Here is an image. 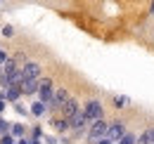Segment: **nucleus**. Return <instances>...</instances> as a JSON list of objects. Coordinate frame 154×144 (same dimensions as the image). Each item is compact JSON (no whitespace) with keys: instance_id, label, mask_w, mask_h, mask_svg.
<instances>
[{"instance_id":"f257e3e1","label":"nucleus","mask_w":154,"mask_h":144,"mask_svg":"<svg viewBox=\"0 0 154 144\" xmlns=\"http://www.w3.org/2000/svg\"><path fill=\"white\" fill-rule=\"evenodd\" d=\"M107 130H109V123H107V121H97V123L90 125L88 140H90V142H100V140H104V137H107Z\"/></svg>"},{"instance_id":"f03ea898","label":"nucleus","mask_w":154,"mask_h":144,"mask_svg":"<svg viewBox=\"0 0 154 144\" xmlns=\"http://www.w3.org/2000/svg\"><path fill=\"white\" fill-rule=\"evenodd\" d=\"M40 73H43V69H40L38 62H26V64L21 66L24 80H40Z\"/></svg>"},{"instance_id":"7ed1b4c3","label":"nucleus","mask_w":154,"mask_h":144,"mask_svg":"<svg viewBox=\"0 0 154 144\" xmlns=\"http://www.w3.org/2000/svg\"><path fill=\"white\" fill-rule=\"evenodd\" d=\"M52 94H55V90H52V80H50V78H40L38 102H43V104H50V102H52Z\"/></svg>"},{"instance_id":"20e7f679","label":"nucleus","mask_w":154,"mask_h":144,"mask_svg":"<svg viewBox=\"0 0 154 144\" xmlns=\"http://www.w3.org/2000/svg\"><path fill=\"white\" fill-rule=\"evenodd\" d=\"M83 111H85V116H88V121H93V123H97V121H102V111H104V109H102V104H100L97 99H90V102L85 104V109H83Z\"/></svg>"},{"instance_id":"39448f33","label":"nucleus","mask_w":154,"mask_h":144,"mask_svg":"<svg viewBox=\"0 0 154 144\" xmlns=\"http://www.w3.org/2000/svg\"><path fill=\"white\" fill-rule=\"evenodd\" d=\"M123 135H126V125H123L121 121L109 123V130H107V140H109V142H119V140H123Z\"/></svg>"},{"instance_id":"423d86ee","label":"nucleus","mask_w":154,"mask_h":144,"mask_svg":"<svg viewBox=\"0 0 154 144\" xmlns=\"http://www.w3.org/2000/svg\"><path fill=\"white\" fill-rule=\"evenodd\" d=\"M69 102V92L64 90V88H59V90H55V94H52V102L48 104V109H59L62 111V106Z\"/></svg>"},{"instance_id":"0eeeda50","label":"nucleus","mask_w":154,"mask_h":144,"mask_svg":"<svg viewBox=\"0 0 154 144\" xmlns=\"http://www.w3.org/2000/svg\"><path fill=\"white\" fill-rule=\"evenodd\" d=\"M78 111H81V106H78V102L74 99V97H69V102H66V104L62 106V118H64V121H71V118L76 116Z\"/></svg>"},{"instance_id":"6e6552de","label":"nucleus","mask_w":154,"mask_h":144,"mask_svg":"<svg viewBox=\"0 0 154 144\" xmlns=\"http://www.w3.org/2000/svg\"><path fill=\"white\" fill-rule=\"evenodd\" d=\"M88 123H90V121H88V116H85V111H78L76 116H74V118L69 121V125H71V130H74V132H83Z\"/></svg>"},{"instance_id":"1a4fd4ad","label":"nucleus","mask_w":154,"mask_h":144,"mask_svg":"<svg viewBox=\"0 0 154 144\" xmlns=\"http://www.w3.org/2000/svg\"><path fill=\"white\" fill-rule=\"evenodd\" d=\"M40 90V80H24L21 83V92L24 94H33V92Z\"/></svg>"},{"instance_id":"9d476101","label":"nucleus","mask_w":154,"mask_h":144,"mask_svg":"<svg viewBox=\"0 0 154 144\" xmlns=\"http://www.w3.org/2000/svg\"><path fill=\"white\" fill-rule=\"evenodd\" d=\"M45 111H48V104H43V102H33V104H31V109H29V113H33L36 118H40Z\"/></svg>"},{"instance_id":"9b49d317","label":"nucleus","mask_w":154,"mask_h":144,"mask_svg":"<svg viewBox=\"0 0 154 144\" xmlns=\"http://www.w3.org/2000/svg\"><path fill=\"white\" fill-rule=\"evenodd\" d=\"M52 125H55L57 132H66V130H71L69 121H64V118H55V121H52Z\"/></svg>"},{"instance_id":"f8f14e48","label":"nucleus","mask_w":154,"mask_h":144,"mask_svg":"<svg viewBox=\"0 0 154 144\" xmlns=\"http://www.w3.org/2000/svg\"><path fill=\"white\" fill-rule=\"evenodd\" d=\"M137 144H154V128L147 130V132H142L140 140H137Z\"/></svg>"},{"instance_id":"ddd939ff","label":"nucleus","mask_w":154,"mask_h":144,"mask_svg":"<svg viewBox=\"0 0 154 144\" xmlns=\"http://www.w3.org/2000/svg\"><path fill=\"white\" fill-rule=\"evenodd\" d=\"M10 132H12L14 137H21V140H24V132H26V128L21 125V123H14V125H12V130H10Z\"/></svg>"},{"instance_id":"4468645a","label":"nucleus","mask_w":154,"mask_h":144,"mask_svg":"<svg viewBox=\"0 0 154 144\" xmlns=\"http://www.w3.org/2000/svg\"><path fill=\"white\" fill-rule=\"evenodd\" d=\"M116 144H137V137L131 135V132H126V135H123V140H119Z\"/></svg>"},{"instance_id":"2eb2a0df","label":"nucleus","mask_w":154,"mask_h":144,"mask_svg":"<svg viewBox=\"0 0 154 144\" xmlns=\"http://www.w3.org/2000/svg\"><path fill=\"white\" fill-rule=\"evenodd\" d=\"M10 130H12V125H10L5 118H0V135L5 137V135H10Z\"/></svg>"},{"instance_id":"dca6fc26","label":"nucleus","mask_w":154,"mask_h":144,"mask_svg":"<svg viewBox=\"0 0 154 144\" xmlns=\"http://www.w3.org/2000/svg\"><path fill=\"white\" fill-rule=\"evenodd\" d=\"M7 62H10V54L5 52V50H0V66H5Z\"/></svg>"},{"instance_id":"f3484780","label":"nucleus","mask_w":154,"mask_h":144,"mask_svg":"<svg viewBox=\"0 0 154 144\" xmlns=\"http://www.w3.org/2000/svg\"><path fill=\"white\" fill-rule=\"evenodd\" d=\"M114 104L121 109V106H126V104H128V99H126V97H114Z\"/></svg>"},{"instance_id":"a211bd4d","label":"nucleus","mask_w":154,"mask_h":144,"mask_svg":"<svg viewBox=\"0 0 154 144\" xmlns=\"http://www.w3.org/2000/svg\"><path fill=\"white\" fill-rule=\"evenodd\" d=\"M12 33H14L12 26H2V36H5V38H12Z\"/></svg>"},{"instance_id":"6ab92c4d","label":"nucleus","mask_w":154,"mask_h":144,"mask_svg":"<svg viewBox=\"0 0 154 144\" xmlns=\"http://www.w3.org/2000/svg\"><path fill=\"white\" fill-rule=\"evenodd\" d=\"M43 137V128H33V135H31V140H40Z\"/></svg>"},{"instance_id":"aec40b11","label":"nucleus","mask_w":154,"mask_h":144,"mask_svg":"<svg viewBox=\"0 0 154 144\" xmlns=\"http://www.w3.org/2000/svg\"><path fill=\"white\" fill-rule=\"evenodd\" d=\"M0 144H17L12 140V135H5V137H0Z\"/></svg>"},{"instance_id":"412c9836","label":"nucleus","mask_w":154,"mask_h":144,"mask_svg":"<svg viewBox=\"0 0 154 144\" xmlns=\"http://www.w3.org/2000/svg\"><path fill=\"white\" fill-rule=\"evenodd\" d=\"M14 109H17V113H21V116H26V113H29V109H26V106H21L19 102L14 104Z\"/></svg>"},{"instance_id":"4be33fe9","label":"nucleus","mask_w":154,"mask_h":144,"mask_svg":"<svg viewBox=\"0 0 154 144\" xmlns=\"http://www.w3.org/2000/svg\"><path fill=\"white\" fill-rule=\"evenodd\" d=\"M45 144H57V140L55 137H45Z\"/></svg>"},{"instance_id":"5701e85b","label":"nucleus","mask_w":154,"mask_h":144,"mask_svg":"<svg viewBox=\"0 0 154 144\" xmlns=\"http://www.w3.org/2000/svg\"><path fill=\"white\" fill-rule=\"evenodd\" d=\"M97 144H114V142H109V140L104 137V140H100V142H97Z\"/></svg>"},{"instance_id":"b1692460","label":"nucleus","mask_w":154,"mask_h":144,"mask_svg":"<svg viewBox=\"0 0 154 144\" xmlns=\"http://www.w3.org/2000/svg\"><path fill=\"white\" fill-rule=\"evenodd\" d=\"M17 144H31V140H26V137H24V140H19Z\"/></svg>"},{"instance_id":"393cba45","label":"nucleus","mask_w":154,"mask_h":144,"mask_svg":"<svg viewBox=\"0 0 154 144\" xmlns=\"http://www.w3.org/2000/svg\"><path fill=\"white\" fill-rule=\"evenodd\" d=\"M5 104H7V102H2V99H0V113L5 111Z\"/></svg>"},{"instance_id":"a878e982","label":"nucleus","mask_w":154,"mask_h":144,"mask_svg":"<svg viewBox=\"0 0 154 144\" xmlns=\"http://www.w3.org/2000/svg\"><path fill=\"white\" fill-rule=\"evenodd\" d=\"M31 144H43V142H40V140H31Z\"/></svg>"},{"instance_id":"bb28decb","label":"nucleus","mask_w":154,"mask_h":144,"mask_svg":"<svg viewBox=\"0 0 154 144\" xmlns=\"http://www.w3.org/2000/svg\"><path fill=\"white\" fill-rule=\"evenodd\" d=\"M149 10H152V14H154V2H152V7H149Z\"/></svg>"}]
</instances>
